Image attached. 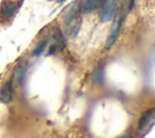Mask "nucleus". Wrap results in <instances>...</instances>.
<instances>
[{
	"label": "nucleus",
	"mask_w": 155,
	"mask_h": 138,
	"mask_svg": "<svg viewBox=\"0 0 155 138\" xmlns=\"http://www.w3.org/2000/svg\"><path fill=\"white\" fill-rule=\"evenodd\" d=\"M63 21H64V28L67 35L69 38H75L81 27V17H80L78 1H73L64 8Z\"/></svg>",
	"instance_id": "f257e3e1"
},
{
	"label": "nucleus",
	"mask_w": 155,
	"mask_h": 138,
	"mask_svg": "<svg viewBox=\"0 0 155 138\" xmlns=\"http://www.w3.org/2000/svg\"><path fill=\"white\" fill-rule=\"evenodd\" d=\"M99 5V21L102 23H107L114 18L116 11V0H103Z\"/></svg>",
	"instance_id": "f03ea898"
},
{
	"label": "nucleus",
	"mask_w": 155,
	"mask_h": 138,
	"mask_svg": "<svg viewBox=\"0 0 155 138\" xmlns=\"http://www.w3.org/2000/svg\"><path fill=\"white\" fill-rule=\"evenodd\" d=\"M65 47V38L64 35L62 34V31L56 28L53 29L52 31V36H51V44H50V47H48V52L47 54H52L59 50H63Z\"/></svg>",
	"instance_id": "7ed1b4c3"
},
{
	"label": "nucleus",
	"mask_w": 155,
	"mask_h": 138,
	"mask_svg": "<svg viewBox=\"0 0 155 138\" xmlns=\"http://www.w3.org/2000/svg\"><path fill=\"white\" fill-rule=\"evenodd\" d=\"M120 28H121V15L117 13L116 16H114V22H113V24H111L109 35H108V38H107V42H105V47H107V48L111 47L113 44L116 41L117 35H119V31H120Z\"/></svg>",
	"instance_id": "20e7f679"
},
{
	"label": "nucleus",
	"mask_w": 155,
	"mask_h": 138,
	"mask_svg": "<svg viewBox=\"0 0 155 138\" xmlns=\"http://www.w3.org/2000/svg\"><path fill=\"white\" fill-rule=\"evenodd\" d=\"M19 5H21V2H16L13 0H4L2 4H1V6H0V13H1V16L2 17H6V18L12 17L16 13V11L18 10Z\"/></svg>",
	"instance_id": "39448f33"
},
{
	"label": "nucleus",
	"mask_w": 155,
	"mask_h": 138,
	"mask_svg": "<svg viewBox=\"0 0 155 138\" xmlns=\"http://www.w3.org/2000/svg\"><path fill=\"white\" fill-rule=\"evenodd\" d=\"M154 121H155V108H151L148 111H145L143 114V116L140 117L139 123H138V130L139 131L147 130L148 127H150L154 123Z\"/></svg>",
	"instance_id": "423d86ee"
},
{
	"label": "nucleus",
	"mask_w": 155,
	"mask_h": 138,
	"mask_svg": "<svg viewBox=\"0 0 155 138\" xmlns=\"http://www.w3.org/2000/svg\"><path fill=\"white\" fill-rule=\"evenodd\" d=\"M12 97H13V85L12 81L8 80L2 85L0 90V100L4 103H10L12 100Z\"/></svg>",
	"instance_id": "0eeeda50"
},
{
	"label": "nucleus",
	"mask_w": 155,
	"mask_h": 138,
	"mask_svg": "<svg viewBox=\"0 0 155 138\" xmlns=\"http://www.w3.org/2000/svg\"><path fill=\"white\" fill-rule=\"evenodd\" d=\"M101 4V0H80L79 11L80 13H91Z\"/></svg>",
	"instance_id": "6e6552de"
},
{
	"label": "nucleus",
	"mask_w": 155,
	"mask_h": 138,
	"mask_svg": "<svg viewBox=\"0 0 155 138\" xmlns=\"http://www.w3.org/2000/svg\"><path fill=\"white\" fill-rule=\"evenodd\" d=\"M25 70H27V64L25 62H22L19 63L16 68H15V71H13V81L16 85H21L24 80V75H25Z\"/></svg>",
	"instance_id": "1a4fd4ad"
},
{
	"label": "nucleus",
	"mask_w": 155,
	"mask_h": 138,
	"mask_svg": "<svg viewBox=\"0 0 155 138\" xmlns=\"http://www.w3.org/2000/svg\"><path fill=\"white\" fill-rule=\"evenodd\" d=\"M103 64H99L98 67H96V69L92 73V82L96 85H99L103 82L104 80V70H103Z\"/></svg>",
	"instance_id": "9d476101"
},
{
	"label": "nucleus",
	"mask_w": 155,
	"mask_h": 138,
	"mask_svg": "<svg viewBox=\"0 0 155 138\" xmlns=\"http://www.w3.org/2000/svg\"><path fill=\"white\" fill-rule=\"evenodd\" d=\"M47 45H48V40H47V39L41 40L40 42H38V44H36V46L34 47L33 52H31V56H40V54L46 50Z\"/></svg>",
	"instance_id": "9b49d317"
},
{
	"label": "nucleus",
	"mask_w": 155,
	"mask_h": 138,
	"mask_svg": "<svg viewBox=\"0 0 155 138\" xmlns=\"http://www.w3.org/2000/svg\"><path fill=\"white\" fill-rule=\"evenodd\" d=\"M133 5H134V0H124V2H122V12L125 15H127L132 10Z\"/></svg>",
	"instance_id": "f8f14e48"
},
{
	"label": "nucleus",
	"mask_w": 155,
	"mask_h": 138,
	"mask_svg": "<svg viewBox=\"0 0 155 138\" xmlns=\"http://www.w3.org/2000/svg\"><path fill=\"white\" fill-rule=\"evenodd\" d=\"M64 1H67V0H58V2H64Z\"/></svg>",
	"instance_id": "ddd939ff"
},
{
	"label": "nucleus",
	"mask_w": 155,
	"mask_h": 138,
	"mask_svg": "<svg viewBox=\"0 0 155 138\" xmlns=\"http://www.w3.org/2000/svg\"><path fill=\"white\" fill-rule=\"evenodd\" d=\"M121 138H128V137H121Z\"/></svg>",
	"instance_id": "4468645a"
}]
</instances>
